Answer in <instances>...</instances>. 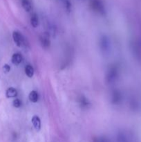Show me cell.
<instances>
[{
	"instance_id": "5b68a950",
	"label": "cell",
	"mask_w": 141,
	"mask_h": 142,
	"mask_svg": "<svg viewBox=\"0 0 141 142\" xmlns=\"http://www.w3.org/2000/svg\"><path fill=\"white\" fill-rule=\"evenodd\" d=\"M40 42L41 47L44 49H49L51 46V41L49 39V34L44 33L40 36Z\"/></svg>"
},
{
	"instance_id": "8992f818",
	"label": "cell",
	"mask_w": 141,
	"mask_h": 142,
	"mask_svg": "<svg viewBox=\"0 0 141 142\" xmlns=\"http://www.w3.org/2000/svg\"><path fill=\"white\" fill-rule=\"evenodd\" d=\"M121 99H122V96L119 90H114L111 92V103H113V105H118L121 101Z\"/></svg>"
},
{
	"instance_id": "ba28073f",
	"label": "cell",
	"mask_w": 141,
	"mask_h": 142,
	"mask_svg": "<svg viewBox=\"0 0 141 142\" xmlns=\"http://www.w3.org/2000/svg\"><path fill=\"white\" fill-rule=\"evenodd\" d=\"M31 121H32L33 125L36 130L39 131L41 129V120L39 116H36V115L33 116L31 119Z\"/></svg>"
},
{
	"instance_id": "5bb4252c",
	"label": "cell",
	"mask_w": 141,
	"mask_h": 142,
	"mask_svg": "<svg viewBox=\"0 0 141 142\" xmlns=\"http://www.w3.org/2000/svg\"><path fill=\"white\" fill-rule=\"evenodd\" d=\"M34 68L30 65H27L25 67V74L28 78H32L34 76Z\"/></svg>"
},
{
	"instance_id": "30bf717a",
	"label": "cell",
	"mask_w": 141,
	"mask_h": 142,
	"mask_svg": "<svg viewBox=\"0 0 141 142\" xmlns=\"http://www.w3.org/2000/svg\"><path fill=\"white\" fill-rule=\"evenodd\" d=\"M21 3L25 11L30 12L32 11V4L29 0H21Z\"/></svg>"
},
{
	"instance_id": "9c48e42d",
	"label": "cell",
	"mask_w": 141,
	"mask_h": 142,
	"mask_svg": "<svg viewBox=\"0 0 141 142\" xmlns=\"http://www.w3.org/2000/svg\"><path fill=\"white\" fill-rule=\"evenodd\" d=\"M79 103L81 107L83 109H88L91 105V103L89 102L88 99L87 98L84 96H82L79 99Z\"/></svg>"
},
{
	"instance_id": "6da1fadb",
	"label": "cell",
	"mask_w": 141,
	"mask_h": 142,
	"mask_svg": "<svg viewBox=\"0 0 141 142\" xmlns=\"http://www.w3.org/2000/svg\"><path fill=\"white\" fill-rule=\"evenodd\" d=\"M118 69L116 65H112L109 67L106 74V82L108 84H113L116 82L118 78Z\"/></svg>"
},
{
	"instance_id": "3957f363",
	"label": "cell",
	"mask_w": 141,
	"mask_h": 142,
	"mask_svg": "<svg viewBox=\"0 0 141 142\" xmlns=\"http://www.w3.org/2000/svg\"><path fill=\"white\" fill-rule=\"evenodd\" d=\"M91 6L94 11L103 15L105 13V8L102 0H91Z\"/></svg>"
},
{
	"instance_id": "4fadbf2b",
	"label": "cell",
	"mask_w": 141,
	"mask_h": 142,
	"mask_svg": "<svg viewBox=\"0 0 141 142\" xmlns=\"http://www.w3.org/2000/svg\"><path fill=\"white\" fill-rule=\"evenodd\" d=\"M28 99L32 103H37L39 100V94L38 92H36L35 90L31 91L28 95Z\"/></svg>"
},
{
	"instance_id": "277c9868",
	"label": "cell",
	"mask_w": 141,
	"mask_h": 142,
	"mask_svg": "<svg viewBox=\"0 0 141 142\" xmlns=\"http://www.w3.org/2000/svg\"><path fill=\"white\" fill-rule=\"evenodd\" d=\"M13 38L15 42V45L17 47H23L24 45H26V41H25L24 37L22 36V34L18 31H14L13 33Z\"/></svg>"
},
{
	"instance_id": "e0dca14e",
	"label": "cell",
	"mask_w": 141,
	"mask_h": 142,
	"mask_svg": "<svg viewBox=\"0 0 141 142\" xmlns=\"http://www.w3.org/2000/svg\"><path fill=\"white\" fill-rule=\"evenodd\" d=\"M3 70L5 73H8V72H9L11 71V67L10 65L6 64V65H4V67H3Z\"/></svg>"
},
{
	"instance_id": "9a60e30c",
	"label": "cell",
	"mask_w": 141,
	"mask_h": 142,
	"mask_svg": "<svg viewBox=\"0 0 141 142\" xmlns=\"http://www.w3.org/2000/svg\"><path fill=\"white\" fill-rule=\"evenodd\" d=\"M94 142H110V141L105 136H99L95 139Z\"/></svg>"
},
{
	"instance_id": "2e32d148",
	"label": "cell",
	"mask_w": 141,
	"mask_h": 142,
	"mask_svg": "<svg viewBox=\"0 0 141 142\" xmlns=\"http://www.w3.org/2000/svg\"><path fill=\"white\" fill-rule=\"evenodd\" d=\"M13 106L15 107H17V108H18V107H19L22 105V102H21V101L19 100V99H16L13 101Z\"/></svg>"
},
{
	"instance_id": "7a4b0ae2",
	"label": "cell",
	"mask_w": 141,
	"mask_h": 142,
	"mask_svg": "<svg viewBox=\"0 0 141 142\" xmlns=\"http://www.w3.org/2000/svg\"><path fill=\"white\" fill-rule=\"evenodd\" d=\"M100 47L103 53H109L111 49V42L109 37L106 36H102L100 39Z\"/></svg>"
},
{
	"instance_id": "7c38bea8",
	"label": "cell",
	"mask_w": 141,
	"mask_h": 142,
	"mask_svg": "<svg viewBox=\"0 0 141 142\" xmlns=\"http://www.w3.org/2000/svg\"><path fill=\"white\" fill-rule=\"evenodd\" d=\"M30 25L33 28H37L39 25V18L36 13H33L30 19Z\"/></svg>"
},
{
	"instance_id": "52a82bcc",
	"label": "cell",
	"mask_w": 141,
	"mask_h": 142,
	"mask_svg": "<svg viewBox=\"0 0 141 142\" xmlns=\"http://www.w3.org/2000/svg\"><path fill=\"white\" fill-rule=\"evenodd\" d=\"M23 57L21 53H16L13 55L11 58V61L13 64L15 65H18L21 62H22Z\"/></svg>"
},
{
	"instance_id": "8fae6325",
	"label": "cell",
	"mask_w": 141,
	"mask_h": 142,
	"mask_svg": "<svg viewBox=\"0 0 141 142\" xmlns=\"http://www.w3.org/2000/svg\"><path fill=\"white\" fill-rule=\"evenodd\" d=\"M6 97L10 99V98H15L17 96V90L14 87L8 88L6 92Z\"/></svg>"
}]
</instances>
